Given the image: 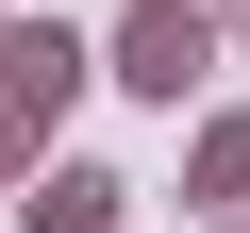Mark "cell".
I'll list each match as a JSON object with an SVG mask.
<instances>
[{"label":"cell","mask_w":250,"mask_h":233,"mask_svg":"<svg viewBox=\"0 0 250 233\" xmlns=\"http://www.w3.org/2000/svg\"><path fill=\"white\" fill-rule=\"evenodd\" d=\"M200 67V17H134V83H184Z\"/></svg>","instance_id":"1"}]
</instances>
